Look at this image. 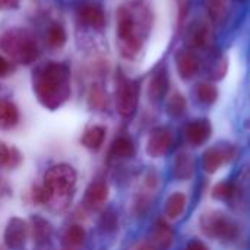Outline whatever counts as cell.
<instances>
[{
  "label": "cell",
  "instance_id": "obj_2",
  "mask_svg": "<svg viewBox=\"0 0 250 250\" xmlns=\"http://www.w3.org/2000/svg\"><path fill=\"white\" fill-rule=\"evenodd\" d=\"M34 94L48 110L62 107L70 97V70L64 63H48L34 75Z\"/></svg>",
  "mask_w": 250,
  "mask_h": 250
},
{
  "label": "cell",
  "instance_id": "obj_35",
  "mask_svg": "<svg viewBox=\"0 0 250 250\" xmlns=\"http://www.w3.org/2000/svg\"><path fill=\"white\" fill-rule=\"evenodd\" d=\"M21 0H0V9H16L19 6Z\"/></svg>",
  "mask_w": 250,
  "mask_h": 250
},
{
  "label": "cell",
  "instance_id": "obj_13",
  "mask_svg": "<svg viewBox=\"0 0 250 250\" xmlns=\"http://www.w3.org/2000/svg\"><path fill=\"white\" fill-rule=\"evenodd\" d=\"M199 59L192 50H182L176 56V66L183 79L193 78L199 70Z\"/></svg>",
  "mask_w": 250,
  "mask_h": 250
},
{
  "label": "cell",
  "instance_id": "obj_19",
  "mask_svg": "<svg viewBox=\"0 0 250 250\" xmlns=\"http://www.w3.org/2000/svg\"><path fill=\"white\" fill-rule=\"evenodd\" d=\"M19 123V110L9 100H0V129L9 130Z\"/></svg>",
  "mask_w": 250,
  "mask_h": 250
},
{
  "label": "cell",
  "instance_id": "obj_15",
  "mask_svg": "<svg viewBox=\"0 0 250 250\" xmlns=\"http://www.w3.org/2000/svg\"><path fill=\"white\" fill-rule=\"evenodd\" d=\"M173 237L174 234H173L171 227L166 221L160 220L157 221L151 233V239H149L151 248L154 250H167L173 243Z\"/></svg>",
  "mask_w": 250,
  "mask_h": 250
},
{
  "label": "cell",
  "instance_id": "obj_20",
  "mask_svg": "<svg viewBox=\"0 0 250 250\" xmlns=\"http://www.w3.org/2000/svg\"><path fill=\"white\" fill-rule=\"evenodd\" d=\"M105 127L104 126H100V125H95V126H91L88 127L82 138H81V142L85 148L91 149V151H98L103 144H104V139H105Z\"/></svg>",
  "mask_w": 250,
  "mask_h": 250
},
{
  "label": "cell",
  "instance_id": "obj_23",
  "mask_svg": "<svg viewBox=\"0 0 250 250\" xmlns=\"http://www.w3.org/2000/svg\"><path fill=\"white\" fill-rule=\"evenodd\" d=\"M135 152H136V149H135L133 141L125 135L116 138L114 142L111 144V148H110V154L113 157H117V158H130L135 155Z\"/></svg>",
  "mask_w": 250,
  "mask_h": 250
},
{
  "label": "cell",
  "instance_id": "obj_21",
  "mask_svg": "<svg viewBox=\"0 0 250 250\" xmlns=\"http://www.w3.org/2000/svg\"><path fill=\"white\" fill-rule=\"evenodd\" d=\"M193 171H195L193 158L186 152L179 154L174 160V176H176V179L188 180L193 176Z\"/></svg>",
  "mask_w": 250,
  "mask_h": 250
},
{
  "label": "cell",
  "instance_id": "obj_5",
  "mask_svg": "<svg viewBox=\"0 0 250 250\" xmlns=\"http://www.w3.org/2000/svg\"><path fill=\"white\" fill-rule=\"evenodd\" d=\"M199 226L202 233L211 239L230 240L237 234L236 226L220 212L204 214L199 220Z\"/></svg>",
  "mask_w": 250,
  "mask_h": 250
},
{
  "label": "cell",
  "instance_id": "obj_26",
  "mask_svg": "<svg viewBox=\"0 0 250 250\" xmlns=\"http://www.w3.org/2000/svg\"><path fill=\"white\" fill-rule=\"evenodd\" d=\"M208 13L214 23H223L229 15V0H209Z\"/></svg>",
  "mask_w": 250,
  "mask_h": 250
},
{
  "label": "cell",
  "instance_id": "obj_12",
  "mask_svg": "<svg viewBox=\"0 0 250 250\" xmlns=\"http://www.w3.org/2000/svg\"><path fill=\"white\" fill-rule=\"evenodd\" d=\"M211 133H212L211 123L205 119H199L189 123L185 130L188 142L192 144L193 146H201L202 144H205L209 139Z\"/></svg>",
  "mask_w": 250,
  "mask_h": 250
},
{
  "label": "cell",
  "instance_id": "obj_1",
  "mask_svg": "<svg viewBox=\"0 0 250 250\" xmlns=\"http://www.w3.org/2000/svg\"><path fill=\"white\" fill-rule=\"evenodd\" d=\"M151 13L141 1L122 6L117 10V37L120 53L132 59L135 57L144 41V35L151 25Z\"/></svg>",
  "mask_w": 250,
  "mask_h": 250
},
{
  "label": "cell",
  "instance_id": "obj_14",
  "mask_svg": "<svg viewBox=\"0 0 250 250\" xmlns=\"http://www.w3.org/2000/svg\"><path fill=\"white\" fill-rule=\"evenodd\" d=\"M212 35L209 25L205 21H196L188 31V42L192 47L205 48L211 44Z\"/></svg>",
  "mask_w": 250,
  "mask_h": 250
},
{
  "label": "cell",
  "instance_id": "obj_27",
  "mask_svg": "<svg viewBox=\"0 0 250 250\" xmlns=\"http://www.w3.org/2000/svg\"><path fill=\"white\" fill-rule=\"evenodd\" d=\"M88 104L92 110H104L108 104L107 92L101 85H94L88 94Z\"/></svg>",
  "mask_w": 250,
  "mask_h": 250
},
{
  "label": "cell",
  "instance_id": "obj_4",
  "mask_svg": "<svg viewBox=\"0 0 250 250\" xmlns=\"http://www.w3.org/2000/svg\"><path fill=\"white\" fill-rule=\"evenodd\" d=\"M76 171L72 166L67 164H57L50 167L45 174L42 185L51 192L53 198L51 202L54 201H62L66 202L72 189L76 185Z\"/></svg>",
  "mask_w": 250,
  "mask_h": 250
},
{
  "label": "cell",
  "instance_id": "obj_9",
  "mask_svg": "<svg viewBox=\"0 0 250 250\" xmlns=\"http://www.w3.org/2000/svg\"><path fill=\"white\" fill-rule=\"evenodd\" d=\"M234 155V148L230 145H220V146H214L209 148L208 151H205L204 158H202V166L204 170L209 174L215 173L217 170H220V167L230 161Z\"/></svg>",
  "mask_w": 250,
  "mask_h": 250
},
{
  "label": "cell",
  "instance_id": "obj_34",
  "mask_svg": "<svg viewBox=\"0 0 250 250\" xmlns=\"http://www.w3.org/2000/svg\"><path fill=\"white\" fill-rule=\"evenodd\" d=\"M10 63L4 59V57H1L0 56V78H3V76H6V75H9L10 73Z\"/></svg>",
  "mask_w": 250,
  "mask_h": 250
},
{
  "label": "cell",
  "instance_id": "obj_36",
  "mask_svg": "<svg viewBox=\"0 0 250 250\" xmlns=\"http://www.w3.org/2000/svg\"><path fill=\"white\" fill-rule=\"evenodd\" d=\"M186 250H208V248H207L202 242H199V240H193V242H190V243L188 245Z\"/></svg>",
  "mask_w": 250,
  "mask_h": 250
},
{
  "label": "cell",
  "instance_id": "obj_28",
  "mask_svg": "<svg viewBox=\"0 0 250 250\" xmlns=\"http://www.w3.org/2000/svg\"><path fill=\"white\" fill-rule=\"evenodd\" d=\"M198 98L201 103L204 104H212L217 101L218 98V89L212 85V83H199L198 89H196Z\"/></svg>",
  "mask_w": 250,
  "mask_h": 250
},
{
  "label": "cell",
  "instance_id": "obj_6",
  "mask_svg": "<svg viewBox=\"0 0 250 250\" xmlns=\"http://www.w3.org/2000/svg\"><path fill=\"white\" fill-rule=\"evenodd\" d=\"M139 88L130 79H120L116 88V107L120 116L130 117L138 107Z\"/></svg>",
  "mask_w": 250,
  "mask_h": 250
},
{
  "label": "cell",
  "instance_id": "obj_11",
  "mask_svg": "<svg viewBox=\"0 0 250 250\" xmlns=\"http://www.w3.org/2000/svg\"><path fill=\"white\" fill-rule=\"evenodd\" d=\"M78 21L85 26L101 29L105 25V15L100 4L83 3L78 7Z\"/></svg>",
  "mask_w": 250,
  "mask_h": 250
},
{
  "label": "cell",
  "instance_id": "obj_24",
  "mask_svg": "<svg viewBox=\"0 0 250 250\" xmlns=\"http://www.w3.org/2000/svg\"><path fill=\"white\" fill-rule=\"evenodd\" d=\"M185 208H186V196L182 192H176V193L170 195V198L167 199L164 211L170 220H174L183 214Z\"/></svg>",
  "mask_w": 250,
  "mask_h": 250
},
{
  "label": "cell",
  "instance_id": "obj_33",
  "mask_svg": "<svg viewBox=\"0 0 250 250\" xmlns=\"http://www.w3.org/2000/svg\"><path fill=\"white\" fill-rule=\"evenodd\" d=\"M100 226H101V229H103L104 231H113V230H116V227H117V217L114 215V212L107 211V212L101 217Z\"/></svg>",
  "mask_w": 250,
  "mask_h": 250
},
{
  "label": "cell",
  "instance_id": "obj_8",
  "mask_svg": "<svg viewBox=\"0 0 250 250\" xmlns=\"http://www.w3.org/2000/svg\"><path fill=\"white\" fill-rule=\"evenodd\" d=\"M28 236V226L23 220L13 217L7 221V226L4 229V245L12 250H19L26 242Z\"/></svg>",
  "mask_w": 250,
  "mask_h": 250
},
{
  "label": "cell",
  "instance_id": "obj_18",
  "mask_svg": "<svg viewBox=\"0 0 250 250\" xmlns=\"http://www.w3.org/2000/svg\"><path fill=\"white\" fill-rule=\"evenodd\" d=\"M28 229L31 230V236H32V240L35 245H44L51 239L53 227L47 220H44L41 217H32L31 226Z\"/></svg>",
  "mask_w": 250,
  "mask_h": 250
},
{
  "label": "cell",
  "instance_id": "obj_7",
  "mask_svg": "<svg viewBox=\"0 0 250 250\" xmlns=\"http://www.w3.org/2000/svg\"><path fill=\"white\" fill-rule=\"evenodd\" d=\"M173 144V133L167 127H157L151 132L146 142V152L152 158L163 157L168 152Z\"/></svg>",
  "mask_w": 250,
  "mask_h": 250
},
{
  "label": "cell",
  "instance_id": "obj_22",
  "mask_svg": "<svg viewBox=\"0 0 250 250\" xmlns=\"http://www.w3.org/2000/svg\"><path fill=\"white\" fill-rule=\"evenodd\" d=\"M22 163V155L15 146L0 141V168H16Z\"/></svg>",
  "mask_w": 250,
  "mask_h": 250
},
{
  "label": "cell",
  "instance_id": "obj_30",
  "mask_svg": "<svg viewBox=\"0 0 250 250\" xmlns=\"http://www.w3.org/2000/svg\"><path fill=\"white\" fill-rule=\"evenodd\" d=\"M186 110V100L180 94H174L167 104V113L173 117H179L185 113Z\"/></svg>",
  "mask_w": 250,
  "mask_h": 250
},
{
  "label": "cell",
  "instance_id": "obj_16",
  "mask_svg": "<svg viewBox=\"0 0 250 250\" xmlns=\"http://www.w3.org/2000/svg\"><path fill=\"white\" fill-rule=\"evenodd\" d=\"M86 239V231L83 227L73 224L69 226L62 237V250H82Z\"/></svg>",
  "mask_w": 250,
  "mask_h": 250
},
{
  "label": "cell",
  "instance_id": "obj_31",
  "mask_svg": "<svg viewBox=\"0 0 250 250\" xmlns=\"http://www.w3.org/2000/svg\"><path fill=\"white\" fill-rule=\"evenodd\" d=\"M31 196H32V201L38 205H44V204H50L51 202V192L44 186V185H38L32 189L31 192Z\"/></svg>",
  "mask_w": 250,
  "mask_h": 250
},
{
  "label": "cell",
  "instance_id": "obj_32",
  "mask_svg": "<svg viewBox=\"0 0 250 250\" xmlns=\"http://www.w3.org/2000/svg\"><path fill=\"white\" fill-rule=\"evenodd\" d=\"M227 72V60L224 57H215V63L211 67V78L220 79Z\"/></svg>",
  "mask_w": 250,
  "mask_h": 250
},
{
  "label": "cell",
  "instance_id": "obj_17",
  "mask_svg": "<svg viewBox=\"0 0 250 250\" xmlns=\"http://www.w3.org/2000/svg\"><path fill=\"white\" fill-rule=\"evenodd\" d=\"M168 89V76L166 69H160L154 73L148 85V97L151 101H160Z\"/></svg>",
  "mask_w": 250,
  "mask_h": 250
},
{
  "label": "cell",
  "instance_id": "obj_3",
  "mask_svg": "<svg viewBox=\"0 0 250 250\" xmlns=\"http://www.w3.org/2000/svg\"><path fill=\"white\" fill-rule=\"evenodd\" d=\"M0 48L15 62L29 64L37 60L40 50L35 37L21 28L7 29L0 37Z\"/></svg>",
  "mask_w": 250,
  "mask_h": 250
},
{
  "label": "cell",
  "instance_id": "obj_37",
  "mask_svg": "<svg viewBox=\"0 0 250 250\" xmlns=\"http://www.w3.org/2000/svg\"><path fill=\"white\" fill-rule=\"evenodd\" d=\"M236 1H240V3H243V1H246V0H236Z\"/></svg>",
  "mask_w": 250,
  "mask_h": 250
},
{
  "label": "cell",
  "instance_id": "obj_10",
  "mask_svg": "<svg viewBox=\"0 0 250 250\" xmlns=\"http://www.w3.org/2000/svg\"><path fill=\"white\" fill-rule=\"evenodd\" d=\"M107 199H108L107 183L104 180H95L85 190L83 205L91 211H98L100 208H103V205L107 202Z\"/></svg>",
  "mask_w": 250,
  "mask_h": 250
},
{
  "label": "cell",
  "instance_id": "obj_25",
  "mask_svg": "<svg viewBox=\"0 0 250 250\" xmlns=\"http://www.w3.org/2000/svg\"><path fill=\"white\" fill-rule=\"evenodd\" d=\"M45 42L51 50H59L66 44V31L60 23H53L45 32Z\"/></svg>",
  "mask_w": 250,
  "mask_h": 250
},
{
  "label": "cell",
  "instance_id": "obj_29",
  "mask_svg": "<svg viewBox=\"0 0 250 250\" xmlns=\"http://www.w3.org/2000/svg\"><path fill=\"white\" fill-rule=\"evenodd\" d=\"M234 193H236L234 185L229 183V182L217 183L212 189V198L218 199V201H229L230 198H233Z\"/></svg>",
  "mask_w": 250,
  "mask_h": 250
}]
</instances>
